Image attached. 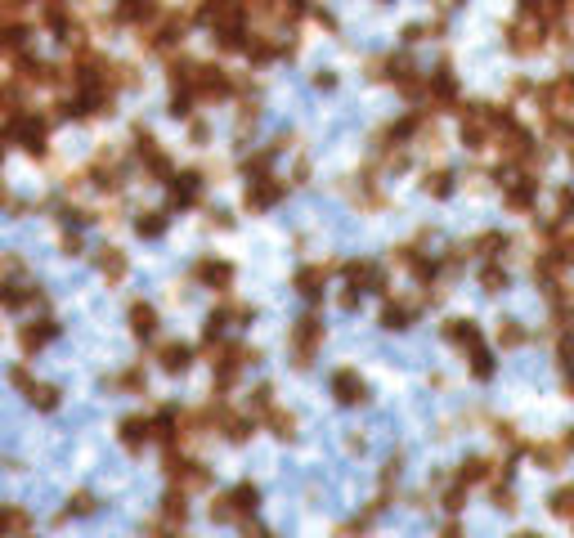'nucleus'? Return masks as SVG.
I'll return each instance as SVG.
<instances>
[{"mask_svg":"<svg viewBox=\"0 0 574 538\" xmlns=\"http://www.w3.org/2000/svg\"><path fill=\"white\" fill-rule=\"evenodd\" d=\"M417 314H422V301H386L382 314H377V323L386 332H408L417 323Z\"/></svg>","mask_w":574,"mask_h":538,"instance_id":"2eb2a0df","label":"nucleus"},{"mask_svg":"<svg viewBox=\"0 0 574 538\" xmlns=\"http://www.w3.org/2000/svg\"><path fill=\"white\" fill-rule=\"evenodd\" d=\"M167 225H171V216H167V211H144V216L135 220V234H139V238H162V234H167Z\"/></svg>","mask_w":574,"mask_h":538,"instance_id":"c85d7f7f","label":"nucleus"},{"mask_svg":"<svg viewBox=\"0 0 574 538\" xmlns=\"http://www.w3.org/2000/svg\"><path fill=\"white\" fill-rule=\"evenodd\" d=\"M117 440H121V449H130V453H144V449L153 444L149 418H121V422H117Z\"/></svg>","mask_w":574,"mask_h":538,"instance_id":"dca6fc26","label":"nucleus"},{"mask_svg":"<svg viewBox=\"0 0 574 538\" xmlns=\"http://www.w3.org/2000/svg\"><path fill=\"white\" fill-rule=\"evenodd\" d=\"M498 342H502V346H525L530 332H525L521 319H498Z\"/></svg>","mask_w":574,"mask_h":538,"instance_id":"c756f323","label":"nucleus"},{"mask_svg":"<svg viewBox=\"0 0 574 538\" xmlns=\"http://www.w3.org/2000/svg\"><path fill=\"white\" fill-rule=\"evenodd\" d=\"M556 364L561 368H574V327H556Z\"/></svg>","mask_w":574,"mask_h":538,"instance_id":"473e14b6","label":"nucleus"},{"mask_svg":"<svg viewBox=\"0 0 574 538\" xmlns=\"http://www.w3.org/2000/svg\"><path fill=\"white\" fill-rule=\"evenodd\" d=\"M440 336H445L449 346H462V350L480 346V327H476L471 319H445V323H440Z\"/></svg>","mask_w":574,"mask_h":538,"instance_id":"412c9836","label":"nucleus"},{"mask_svg":"<svg viewBox=\"0 0 574 538\" xmlns=\"http://www.w3.org/2000/svg\"><path fill=\"white\" fill-rule=\"evenodd\" d=\"M189 140H193V144H206V140H211V126H206V121H193V117H189Z\"/></svg>","mask_w":574,"mask_h":538,"instance_id":"a19ab883","label":"nucleus"},{"mask_svg":"<svg viewBox=\"0 0 574 538\" xmlns=\"http://www.w3.org/2000/svg\"><path fill=\"white\" fill-rule=\"evenodd\" d=\"M454 476H458L467 489H476V485H489V480H493V462H485V457H462V466L454 471Z\"/></svg>","mask_w":574,"mask_h":538,"instance_id":"5701e85b","label":"nucleus"},{"mask_svg":"<svg viewBox=\"0 0 574 538\" xmlns=\"http://www.w3.org/2000/svg\"><path fill=\"white\" fill-rule=\"evenodd\" d=\"M547 32H552L547 23H534V19H516V23L508 27V50H512V54H521V58H530V54H539V50L547 45V41H543Z\"/></svg>","mask_w":574,"mask_h":538,"instance_id":"1a4fd4ad","label":"nucleus"},{"mask_svg":"<svg viewBox=\"0 0 574 538\" xmlns=\"http://www.w3.org/2000/svg\"><path fill=\"white\" fill-rule=\"evenodd\" d=\"M570 162H574V134H570Z\"/></svg>","mask_w":574,"mask_h":538,"instance_id":"de8ad7c7","label":"nucleus"},{"mask_svg":"<svg viewBox=\"0 0 574 538\" xmlns=\"http://www.w3.org/2000/svg\"><path fill=\"white\" fill-rule=\"evenodd\" d=\"M454 5H462V0H454Z\"/></svg>","mask_w":574,"mask_h":538,"instance_id":"3c124183","label":"nucleus"},{"mask_svg":"<svg viewBox=\"0 0 574 538\" xmlns=\"http://www.w3.org/2000/svg\"><path fill=\"white\" fill-rule=\"evenodd\" d=\"M530 453L543 471H556V462H561V449H547V444H530Z\"/></svg>","mask_w":574,"mask_h":538,"instance_id":"58836bf2","label":"nucleus"},{"mask_svg":"<svg viewBox=\"0 0 574 538\" xmlns=\"http://www.w3.org/2000/svg\"><path fill=\"white\" fill-rule=\"evenodd\" d=\"M328 390H332V399L341 404V409H359V404H368V381L359 377L354 368H337L328 377Z\"/></svg>","mask_w":574,"mask_h":538,"instance_id":"423d86ee","label":"nucleus"},{"mask_svg":"<svg viewBox=\"0 0 574 538\" xmlns=\"http://www.w3.org/2000/svg\"><path fill=\"white\" fill-rule=\"evenodd\" d=\"M167 193H171V207L175 211H189V207H198V202H202V175L198 171H171Z\"/></svg>","mask_w":574,"mask_h":538,"instance_id":"9b49d317","label":"nucleus"},{"mask_svg":"<svg viewBox=\"0 0 574 538\" xmlns=\"http://www.w3.org/2000/svg\"><path fill=\"white\" fill-rule=\"evenodd\" d=\"M0 274H23V260L19 256H0Z\"/></svg>","mask_w":574,"mask_h":538,"instance_id":"37998d69","label":"nucleus"},{"mask_svg":"<svg viewBox=\"0 0 574 538\" xmlns=\"http://www.w3.org/2000/svg\"><path fill=\"white\" fill-rule=\"evenodd\" d=\"M319 346H323V319H319V314H301L297 327H292V368L306 373V368L314 364Z\"/></svg>","mask_w":574,"mask_h":538,"instance_id":"7ed1b4c3","label":"nucleus"},{"mask_svg":"<svg viewBox=\"0 0 574 538\" xmlns=\"http://www.w3.org/2000/svg\"><path fill=\"white\" fill-rule=\"evenodd\" d=\"M556 220H574V188L565 184V188H556Z\"/></svg>","mask_w":574,"mask_h":538,"instance_id":"e433bc0d","label":"nucleus"},{"mask_svg":"<svg viewBox=\"0 0 574 538\" xmlns=\"http://www.w3.org/2000/svg\"><path fill=\"white\" fill-rule=\"evenodd\" d=\"M547 507H552V516H574V485H561V489L547 498Z\"/></svg>","mask_w":574,"mask_h":538,"instance_id":"f704fd0d","label":"nucleus"},{"mask_svg":"<svg viewBox=\"0 0 574 538\" xmlns=\"http://www.w3.org/2000/svg\"><path fill=\"white\" fill-rule=\"evenodd\" d=\"M260 418H265V427H269L283 444H292V440H297V413H287V409H278V404H274V409H265Z\"/></svg>","mask_w":574,"mask_h":538,"instance_id":"b1692460","label":"nucleus"},{"mask_svg":"<svg viewBox=\"0 0 574 538\" xmlns=\"http://www.w3.org/2000/svg\"><path fill=\"white\" fill-rule=\"evenodd\" d=\"M50 342H58V323H54L50 314H41V319H32V323H23V327H19V346H23L27 355L45 350Z\"/></svg>","mask_w":574,"mask_h":538,"instance_id":"ddd939ff","label":"nucleus"},{"mask_svg":"<svg viewBox=\"0 0 574 538\" xmlns=\"http://www.w3.org/2000/svg\"><path fill=\"white\" fill-rule=\"evenodd\" d=\"M95 269L108 279V283H121L126 274H130V265H126V251H117V247H99L95 251Z\"/></svg>","mask_w":574,"mask_h":538,"instance_id":"4be33fe9","label":"nucleus"},{"mask_svg":"<svg viewBox=\"0 0 574 538\" xmlns=\"http://www.w3.org/2000/svg\"><path fill=\"white\" fill-rule=\"evenodd\" d=\"M426 104H436V108H445V112L458 108V77H454L449 63H440L436 73L426 77Z\"/></svg>","mask_w":574,"mask_h":538,"instance_id":"9d476101","label":"nucleus"},{"mask_svg":"<svg viewBox=\"0 0 574 538\" xmlns=\"http://www.w3.org/2000/svg\"><path fill=\"white\" fill-rule=\"evenodd\" d=\"M23 395H27L32 409H41V413H54L58 404H63V390H58V386H50V381H32Z\"/></svg>","mask_w":574,"mask_h":538,"instance_id":"393cba45","label":"nucleus"},{"mask_svg":"<svg viewBox=\"0 0 574 538\" xmlns=\"http://www.w3.org/2000/svg\"><path fill=\"white\" fill-rule=\"evenodd\" d=\"M502 251H508V234H480L476 242H471V256H480V260H498Z\"/></svg>","mask_w":574,"mask_h":538,"instance_id":"bb28decb","label":"nucleus"},{"mask_svg":"<svg viewBox=\"0 0 574 538\" xmlns=\"http://www.w3.org/2000/svg\"><path fill=\"white\" fill-rule=\"evenodd\" d=\"M63 251H67V256H77V251H81V234H77V229H72V234L63 238Z\"/></svg>","mask_w":574,"mask_h":538,"instance_id":"c03bdc74","label":"nucleus"},{"mask_svg":"<svg viewBox=\"0 0 574 538\" xmlns=\"http://www.w3.org/2000/svg\"><path fill=\"white\" fill-rule=\"evenodd\" d=\"M570 395H574V373H570Z\"/></svg>","mask_w":574,"mask_h":538,"instance_id":"09e8293b","label":"nucleus"},{"mask_svg":"<svg viewBox=\"0 0 574 538\" xmlns=\"http://www.w3.org/2000/svg\"><path fill=\"white\" fill-rule=\"evenodd\" d=\"M426 193L430 197H449L454 193V171H430L426 175Z\"/></svg>","mask_w":574,"mask_h":538,"instance_id":"72a5a7b5","label":"nucleus"},{"mask_svg":"<svg viewBox=\"0 0 574 538\" xmlns=\"http://www.w3.org/2000/svg\"><path fill=\"white\" fill-rule=\"evenodd\" d=\"M126 323H130V332L139 336V342H153V336H158V310L149 305V301H135L130 310H126Z\"/></svg>","mask_w":574,"mask_h":538,"instance_id":"f3484780","label":"nucleus"},{"mask_svg":"<svg viewBox=\"0 0 574 538\" xmlns=\"http://www.w3.org/2000/svg\"><path fill=\"white\" fill-rule=\"evenodd\" d=\"M67 511H72V516H90V511H99V498H95V494H77Z\"/></svg>","mask_w":574,"mask_h":538,"instance_id":"ea45409f","label":"nucleus"},{"mask_svg":"<svg viewBox=\"0 0 574 538\" xmlns=\"http://www.w3.org/2000/svg\"><path fill=\"white\" fill-rule=\"evenodd\" d=\"M215 431H221L229 444H247V440H252V431H256V422H252L247 413H234L229 404H225V413H221V422H215Z\"/></svg>","mask_w":574,"mask_h":538,"instance_id":"6ab92c4d","label":"nucleus"},{"mask_svg":"<svg viewBox=\"0 0 574 538\" xmlns=\"http://www.w3.org/2000/svg\"><path fill=\"white\" fill-rule=\"evenodd\" d=\"M19 529H32V516L14 503H0V534H19Z\"/></svg>","mask_w":574,"mask_h":538,"instance_id":"cd10ccee","label":"nucleus"},{"mask_svg":"<svg viewBox=\"0 0 574 538\" xmlns=\"http://www.w3.org/2000/svg\"><path fill=\"white\" fill-rule=\"evenodd\" d=\"M565 449H570V453H574V431H570V435H565Z\"/></svg>","mask_w":574,"mask_h":538,"instance_id":"49530a36","label":"nucleus"},{"mask_svg":"<svg viewBox=\"0 0 574 538\" xmlns=\"http://www.w3.org/2000/svg\"><path fill=\"white\" fill-rule=\"evenodd\" d=\"M467 359H471V377H476V381H489V377H493V355L485 350V342H480V346H471V350H467Z\"/></svg>","mask_w":574,"mask_h":538,"instance_id":"2f4dec72","label":"nucleus"},{"mask_svg":"<svg viewBox=\"0 0 574 538\" xmlns=\"http://www.w3.org/2000/svg\"><path fill=\"white\" fill-rule=\"evenodd\" d=\"M117 390H130V395H144V368L135 364V368H126V373H117V381H112Z\"/></svg>","mask_w":574,"mask_h":538,"instance_id":"c9c22d12","label":"nucleus"},{"mask_svg":"<svg viewBox=\"0 0 574 538\" xmlns=\"http://www.w3.org/2000/svg\"><path fill=\"white\" fill-rule=\"evenodd\" d=\"M283 193H287V188H283L274 175H256V180L247 184V197H243V202H247V211H274L278 202H283Z\"/></svg>","mask_w":574,"mask_h":538,"instance_id":"f8f14e48","label":"nucleus"},{"mask_svg":"<svg viewBox=\"0 0 574 538\" xmlns=\"http://www.w3.org/2000/svg\"><path fill=\"white\" fill-rule=\"evenodd\" d=\"M193 346H184V342H167L162 350H158V368L162 373H171V377H180V373H189L193 368Z\"/></svg>","mask_w":574,"mask_h":538,"instance_id":"a211bd4d","label":"nucleus"},{"mask_svg":"<svg viewBox=\"0 0 574 538\" xmlns=\"http://www.w3.org/2000/svg\"><path fill=\"white\" fill-rule=\"evenodd\" d=\"M332 274V265H306V269H297V279H292V288L306 296V301H319L323 296V279Z\"/></svg>","mask_w":574,"mask_h":538,"instance_id":"aec40b11","label":"nucleus"},{"mask_svg":"<svg viewBox=\"0 0 574 538\" xmlns=\"http://www.w3.org/2000/svg\"><path fill=\"white\" fill-rule=\"evenodd\" d=\"M135 158L144 162V171H149L158 184H167V180H171V171H175V166H171V158L158 149V140H153V134L144 130V126L135 130Z\"/></svg>","mask_w":574,"mask_h":538,"instance_id":"0eeeda50","label":"nucleus"},{"mask_svg":"<svg viewBox=\"0 0 574 538\" xmlns=\"http://www.w3.org/2000/svg\"><path fill=\"white\" fill-rule=\"evenodd\" d=\"M512 283V274H508V265H498V260H485L480 265V288L489 292V296H498L502 288Z\"/></svg>","mask_w":574,"mask_h":538,"instance_id":"a878e982","label":"nucleus"},{"mask_svg":"<svg viewBox=\"0 0 574 538\" xmlns=\"http://www.w3.org/2000/svg\"><path fill=\"white\" fill-rule=\"evenodd\" d=\"M489 498H493V507H498V511H516V489L508 485V471H502V476L493 480Z\"/></svg>","mask_w":574,"mask_h":538,"instance_id":"7c9ffc66","label":"nucleus"},{"mask_svg":"<svg viewBox=\"0 0 574 538\" xmlns=\"http://www.w3.org/2000/svg\"><path fill=\"white\" fill-rule=\"evenodd\" d=\"M314 86H319V90H337V77H328V73H319V77H314Z\"/></svg>","mask_w":574,"mask_h":538,"instance_id":"a18cd8bd","label":"nucleus"},{"mask_svg":"<svg viewBox=\"0 0 574 538\" xmlns=\"http://www.w3.org/2000/svg\"><path fill=\"white\" fill-rule=\"evenodd\" d=\"M193 283L206 288V292H229L234 288V265L221 260V256H202V260H193Z\"/></svg>","mask_w":574,"mask_h":538,"instance_id":"6e6552de","label":"nucleus"},{"mask_svg":"<svg viewBox=\"0 0 574 538\" xmlns=\"http://www.w3.org/2000/svg\"><path fill=\"white\" fill-rule=\"evenodd\" d=\"M426 32H430V27H422V23H408V27H404L399 36H404V45H417V41H422Z\"/></svg>","mask_w":574,"mask_h":538,"instance_id":"79ce46f5","label":"nucleus"},{"mask_svg":"<svg viewBox=\"0 0 574 538\" xmlns=\"http://www.w3.org/2000/svg\"><path fill=\"white\" fill-rule=\"evenodd\" d=\"M265 409H274V386H269V381H260V386L252 390V413H265Z\"/></svg>","mask_w":574,"mask_h":538,"instance_id":"4c0bfd02","label":"nucleus"},{"mask_svg":"<svg viewBox=\"0 0 574 538\" xmlns=\"http://www.w3.org/2000/svg\"><path fill=\"white\" fill-rule=\"evenodd\" d=\"M539 193H543V184H539V175L534 171H512V180L502 184V202H508V211H521V216H530L534 207H539Z\"/></svg>","mask_w":574,"mask_h":538,"instance_id":"20e7f679","label":"nucleus"},{"mask_svg":"<svg viewBox=\"0 0 574 538\" xmlns=\"http://www.w3.org/2000/svg\"><path fill=\"white\" fill-rule=\"evenodd\" d=\"M10 144H19L27 158H36V162H45V144H50V117L45 112H23L19 121H14V130H10Z\"/></svg>","mask_w":574,"mask_h":538,"instance_id":"f257e3e1","label":"nucleus"},{"mask_svg":"<svg viewBox=\"0 0 574 538\" xmlns=\"http://www.w3.org/2000/svg\"><path fill=\"white\" fill-rule=\"evenodd\" d=\"M341 279L350 283V288H359V292H386V269L377 265V260H364V256H354V260H345L341 265Z\"/></svg>","mask_w":574,"mask_h":538,"instance_id":"39448f33","label":"nucleus"},{"mask_svg":"<svg viewBox=\"0 0 574 538\" xmlns=\"http://www.w3.org/2000/svg\"><path fill=\"white\" fill-rule=\"evenodd\" d=\"M377 5H391V0H377Z\"/></svg>","mask_w":574,"mask_h":538,"instance_id":"8fccbe9b","label":"nucleus"},{"mask_svg":"<svg viewBox=\"0 0 574 538\" xmlns=\"http://www.w3.org/2000/svg\"><path fill=\"white\" fill-rule=\"evenodd\" d=\"M256 507H260V489H256L252 480H243V485H234L229 494H221V498H215V507H211V520H221V525H238V520H247Z\"/></svg>","mask_w":574,"mask_h":538,"instance_id":"f03ea898","label":"nucleus"},{"mask_svg":"<svg viewBox=\"0 0 574 538\" xmlns=\"http://www.w3.org/2000/svg\"><path fill=\"white\" fill-rule=\"evenodd\" d=\"M45 292L36 283H14V279H0V310H27V305H41Z\"/></svg>","mask_w":574,"mask_h":538,"instance_id":"4468645a","label":"nucleus"}]
</instances>
